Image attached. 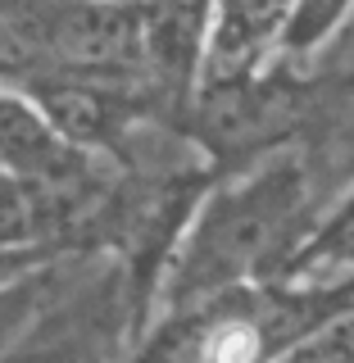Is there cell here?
I'll return each mask as SVG.
<instances>
[{
  "instance_id": "8",
  "label": "cell",
  "mask_w": 354,
  "mask_h": 363,
  "mask_svg": "<svg viewBox=\"0 0 354 363\" xmlns=\"http://www.w3.org/2000/svg\"><path fill=\"white\" fill-rule=\"evenodd\" d=\"M60 255L64 250H50V245H41V250H0V291H9L14 281L32 277V272H41V268H55Z\"/></svg>"
},
{
  "instance_id": "7",
  "label": "cell",
  "mask_w": 354,
  "mask_h": 363,
  "mask_svg": "<svg viewBox=\"0 0 354 363\" xmlns=\"http://www.w3.org/2000/svg\"><path fill=\"white\" fill-rule=\"evenodd\" d=\"M277 363H354V309L336 313L332 323L295 340Z\"/></svg>"
},
{
  "instance_id": "1",
  "label": "cell",
  "mask_w": 354,
  "mask_h": 363,
  "mask_svg": "<svg viewBox=\"0 0 354 363\" xmlns=\"http://www.w3.org/2000/svg\"><path fill=\"white\" fill-rule=\"evenodd\" d=\"M309 204V164L295 150H277L236 177H219L164 268L155 295L159 323L196 313L219 295L277 281V272L314 232Z\"/></svg>"
},
{
  "instance_id": "9",
  "label": "cell",
  "mask_w": 354,
  "mask_h": 363,
  "mask_svg": "<svg viewBox=\"0 0 354 363\" xmlns=\"http://www.w3.org/2000/svg\"><path fill=\"white\" fill-rule=\"evenodd\" d=\"M0 82H9V86H14V82H18V68H14V64H9V60H5V55H0Z\"/></svg>"
},
{
  "instance_id": "2",
  "label": "cell",
  "mask_w": 354,
  "mask_h": 363,
  "mask_svg": "<svg viewBox=\"0 0 354 363\" xmlns=\"http://www.w3.org/2000/svg\"><path fill=\"white\" fill-rule=\"evenodd\" d=\"M0 55L18 77L145 86L141 5H0Z\"/></svg>"
},
{
  "instance_id": "6",
  "label": "cell",
  "mask_w": 354,
  "mask_h": 363,
  "mask_svg": "<svg viewBox=\"0 0 354 363\" xmlns=\"http://www.w3.org/2000/svg\"><path fill=\"white\" fill-rule=\"evenodd\" d=\"M50 291H55L50 268H41V272H32V277L14 281L9 291H0V363H5L9 345L28 332V323L41 313V304L50 300Z\"/></svg>"
},
{
  "instance_id": "3",
  "label": "cell",
  "mask_w": 354,
  "mask_h": 363,
  "mask_svg": "<svg viewBox=\"0 0 354 363\" xmlns=\"http://www.w3.org/2000/svg\"><path fill=\"white\" fill-rule=\"evenodd\" d=\"M105 164L109 159L77 150L18 86L0 82V173L68 204L82 227V245L96 209L118 186V177H109Z\"/></svg>"
},
{
  "instance_id": "4",
  "label": "cell",
  "mask_w": 354,
  "mask_h": 363,
  "mask_svg": "<svg viewBox=\"0 0 354 363\" xmlns=\"http://www.w3.org/2000/svg\"><path fill=\"white\" fill-rule=\"evenodd\" d=\"M291 5H214L204 41V82H245L277 64V41Z\"/></svg>"
},
{
  "instance_id": "5",
  "label": "cell",
  "mask_w": 354,
  "mask_h": 363,
  "mask_svg": "<svg viewBox=\"0 0 354 363\" xmlns=\"http://www.w3.org/2000/svg\"><path fill=\"white\" fill-rule=\"evenodd\" d=\"M345 23H354V5H291L287 23H282V41H277V64L295 73L309 55H318L327 41L336 37Z\"/></svg>"
}]
</instances>
